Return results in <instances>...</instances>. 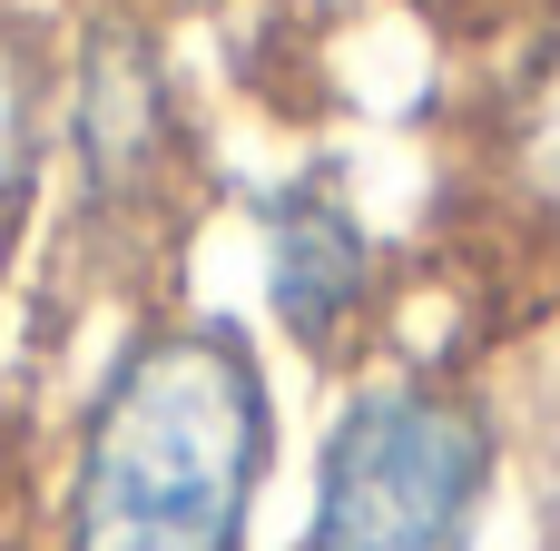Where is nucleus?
Instances as JSON below:
<instances>
[{
  "label": "nucleus",
  "mask_w": 560,
  "mask_h": 551,
  "mask_svg": "<svg viewBox=\"0 0 560 551\" xmlns=\"http://www.w3.org/2000/svg\"><path fill=\"white\" fill-rule=\"evenodd\" d=\"M276 384L226 315H148L89 384L39 551H246Z\"/></svg>",
  "instance_id": "f257e3e1"
},
{
  "label": "nucleus",
  "mask_w": 560,
  "mask_h": 551,
  "mask_svg": "<svg viewBox=\"0 0 560 551\" xmlns=\"http://www.w3.org/2000/svg\"><path fill=\"white\" fill-rule=\"evenodd\" d=\"M39 99H49L39 49H30L20 30H0V217L20 207L30 168H39Z\"/></svg>",
  "instance_id": "39448f33"
},
{
  "label": "nucleus",
  "mask_w": 560,
  "mask_h": 551,
  "mask_svg": "<svg viewBox=\"0 0 560 551\" xmlns=\"http://www.w3.org/2000/svg\"><path fill=\"white\" fill-rule=\"evenodd\" d=\"M502 483V414L463 365H374L345 384L295 551H482Z\"/></svg>",
  "instance_id": "f03ea898"
},
{
  "label": "nucleus",
  "mask_w": 560,
  "mask_h": 551,
  "mask_svg": "<svg viewBox=\"0 0 560 551\" xmlns=\"http://www.w3.org/2000/svg\"><path fill=\"white\" fill-rule=\"evenodd\" d=\"M266 296H276V325L335 365L364 345V315H374V256L364 237L345 227L335 197H285L276 207V237H266Z\"/></svg>",
  "instance_id": "7ed1b4c3"
},
{
  "label": "nucleus",
  "mask_w": 560,
  "mask_h": 551,
  "mask_svg": "<svg viewBox=\"0 0 560 551\" xmlns=\"http://www.w3.org/2000/svg\"><path fill=\"white\" fill-rule=\"evenodd\" d=\"M482 197H492V217L522 246H560V20L522 49V69L492 89Z\"/></svg>",
  "instance_id": "20e7f679"
}]
</instances>
